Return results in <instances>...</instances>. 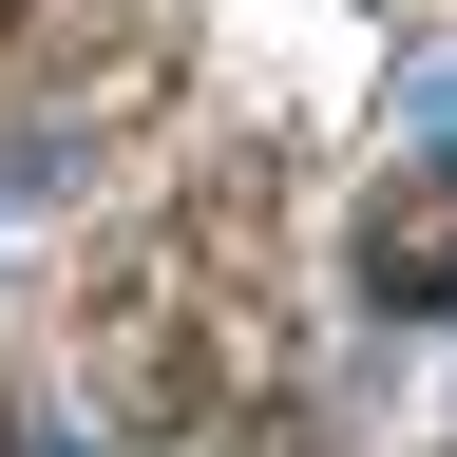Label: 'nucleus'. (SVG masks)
I'll return each mask as SVG.
<instances>
[{
    "label": "nucleus",
    "instance_id": "1",
    "mask_svg": "<svg viewBox=\"0 0 457 457\" xmlns=\"http://www.w3.org/2000/svg\"><path fill=\"white\" fill-rule=\"evenodd\" d=\"M362 286H381L400 324H438V305H457V171H438V153H420V191H381V228H362Z\"/></svg>",
    "mask_w": 457,
    "mask_h": 457
},
{
    "label": "nucleus",
    "instance_id": "2",
    "mask_svg": "<svg viewBox=\"0 0 457 457\" xmlns=\"http://www.w3.org/2000/svg\"><path fill=\"white\" fill-rule=\"evenodd\" d=\"M400 134H420V153L457 171V57H420V77H400Z\"/></svg>",
    "mask_w": 457,
    "mask_h": 457
},
{
    "label": "nucleus",
    "instance_id": "3",
    "mask_svg": "<svg viewBox=\"0 0 457 457\" xmlns=\"http://www.w3.org/2000/svg\"><path fill=\"white\" fill-rule=\"evenodd\" d=\"M0 38H20V0H0Z\"/></svg>",
    "mask_w": 457,
    "mask_h": 457
}]
</instances>
